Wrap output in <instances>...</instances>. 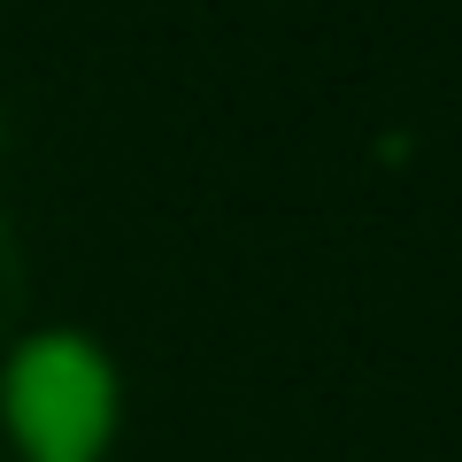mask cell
Segmentation results:
<instances>
[{
  "label": "cell",
  "instance_id": "obj_1",
  "mask_svg": "<svg viewBox=\"0 0 462 462\" xmlns=\"http://www.w3.org/2000/svg\"><path fill=\"white\" fill-rule=\"evenodd\" d=\"M0 401L32 462H100L116 424V378L85 339H32L8 363Z\"/></svg>",
  "mask_w": 462,
  "mask_h": 462
},
{
  "label": "cell",
  "instance_id": "obj_2",
  "mask_svg": "<svg viewBox=\"0 0 462 462\" xmlns=\"http://www.w3.org/2000/svg\"><path fill=\"white\" fill-rule=\"evenodd\" d=\"M16 309H23V254L8 239V224H0V331L16 324Z\"/></svg>",
  "mask_w": 462,
  "mask_h": 462
}]
</instances>
